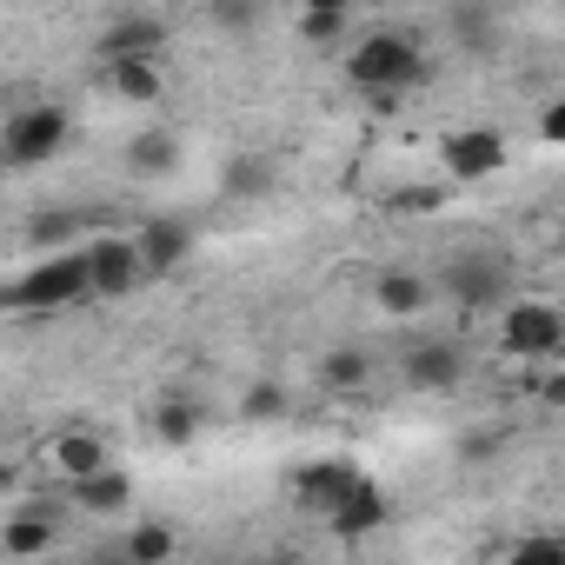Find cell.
I'll use <instances>...</instances> for the list:
<instances>
[{
  "instance_id": "obj_26",
  "label": "cell",
  "mask_w": 565,
  "mask_h": 565,
  "mask_svg": "<svg viewBox=\"0 0 565 565\" xmlns=\"http://www.w3.org/2000/svg\"><path fill=\"white\" fill-rule=\"evenodd\" d=\"M239 413H246V419H279V413H287V393H279V386H253V393L239 399Z\"/></svg>"
},
{
  "instance_id": "obj_8",
  "label": "cell",
  "mask_w": 565,
  "mask_h": 565,
  "mask_svg": "<svg viewBox=\"0 0 565 565\" xmlns=\"http://www.w3.org/2000/svg\"><path fill=\"white\" fill-rule=\"evenodd\" d=\"M353 486H360V472H353L347 459H320V466H300V472H294V499H300L307 512H333Z\"/></svg>"
},
{
  "instance_id": "obj_22",
  "label": "cell",
  "mask_w": 565,
  "mask_h": 565,
  "mask_svg": "<svg viewBox=\"0 0 565 565\" xmlns=\"http://www.w3.org/2000/svg\"><path fill=\"white\" fill-rule=\"evenodd\" d=\"M173 545H180V539H173L167 525H134V532H127V558H140V565L173 558Z\"/></svg>"
},
{
  "instance_id": "obj_12",
  "label": "cell",
  "mask_w": 565,
  "mask_h": 565,
  "mask_svg": "<svg viewBox=\"0 0 565 565\" xmlns=\"http://www.w3.org/2000/svg\"><path fill=\"white\" fill-rule=\"evenodd\" d=\"M134 239H140V253H147V273H173V266L193 253V226L173 220V213H167V220H147Z\"/></svg>"
},
{
  "instance_id": "obj_19",
  "label": "cell",
  "mask_w": 565,
  "mask_h": 565,
  "mask_svg": "<svg viewBox=\"0 0 565 565\" xmlns=\"http://www.w3.org/2000/svg\"><path fill=\"white\" fill-rule=\"evenodd\" d=\"M153 433H160V446H186V439L200 433V406L180 399V393H167V399L153 406Z\"/></svg>"
},
{
  "instance_id": "obj_1",
  "label": "cell",
  "mask_w": 565,
  "mask_h": 565,
  "mask_svg": "<svg viewBox=\"0 0 565 565\" xmlns=\"http://www.w3.org/2000/svg\"><path fill=\"white\" fill-rule=\"evenodd\" d=\"M81 300H94V259L87 253H54L28 279L8 287L14 313H54V307H81Z\"/></svg>"
},
{
  "instance_id": "obj_7",
  "label": "cell",
  "mask_w": 565,
  "mask_h": 565,
  "mask_svg": "<svg viewBox=\"0 0 565 565\" xmlns=\"http://www.w3.org/2000/svg\"><path fill=\"white\" fill-rule=\"evenodd\" d=\"M87 259H94V300H127L147 279L140 239H100V246H87Z\"/></svg>"
},
{
  "instance_id": "obj_9",
  "label": "cell",
  "mask_w": 565,
  "mask_h": 565,
  "mask_svg": "<svg viewBox=\"0 0 565 565\" xmlns=\"http://www.w3.org/2000/svg\"><path fill=\"white\" fill-rule=\"evenodd\" d=\"M160 47H167V28L147 21V14H127V21H114V28L100 34V61H107V67H114V61H160Z\"/></svg>"
},
{
  "instance_id": "obj_14",
  "label": "cell",
  "mask_w": 565,
  "mask_h": 565,
  "mask_svg": "<svg viewBox=\"0 0 565 565\" xmlns=\"http://www.w3.org/2000/svg\"><path fill=\"white\" fill-rule=\"evenodd\" d=\"M74 486V505L81 512H127L134 505V479L120 472V466H100V472H87V479H67Z\"/></svg>"
},
{
  "instance_id": "obj_32",
  "label": "cell",
  "mask_w": 565,
  "mask_h": 565,
  "mask_svg": "<svg viewBox=\"0 0 565 565\" xmlns=\"http://www.w3.org/2000/svg\"><path fill=\"white\" fill-rule=\"evenodd\" d=\"M307 8H360V0H307Z\"/></svg>"
},
{
  "instance_id": "obj_6",
  "label": "cell",
  "mask_w": 565,
  "mask_h": 565,
  "mask_svg": "<svg viewBox=\"0 0 565 565\" xmlns=\"http://www.w3.org/2000/svg\"><path fill=\"white\" fill-rule=\"evenodd\" d=\"M439 160H446L452 180H492V173L505 167V134H492V127H459V134L439 140Z\"/></svg>"
},
{
  "instance_id": "obj_10",
  "label": "cell",
  "mask_w": 565,
  "mask_h": 565,
  "mask_svg": "<svg viewBox=\"0 0 565 565\" xmlns=\"http://www.w3.org/2000/svg\"><path fill=\"white\" fill-rule=\"evenodd\" d=\"M459 380H466V353H459V347L426 340V347H413V353H406V386L446 393V386H459Z\"/></svg>"
},
{
  "instance_id": "obj_20",
  "label": "cell",
  "mask_w": 565,
  "mask_h": 565,
  "mask_svg": "<svg viewBox=\"0 0 565 565\" xmlns=\"http://www.w3.org/2000/svg\"><path fill=\"white\" fill-rule=\"evenodd\" d=\"M173 160H180V140H173V134H140V140L127 147V167H134L140 180H153V173H173Z\"/></svg>"
},
{
  "instance_id": "obj_15",
  "label": "cell",
  "mask_w": 565,
  "mask_h": 565,
  "mask_svg": "<svg viewBox=\"0 0 565 565\" xmlns=\"http://www.w3.org/2000/svg\"><path fill=\"white\" fill-rule=\"evenodd\" d=\"M47 459H54V472H61V479H87V472L114 466V459H107V439H94V433H54Z\"/></svg>"
},
{
  "instance_id": "obj_3",
  "label": "cell",
  "mask_w": 565,
  "mask_h": 565,
  "mask_svg": "<svg viewBox=\"0 0 565 565\" xmlns=\"http://www.w3.org/2000/svg\"><path fill=\"white\" fill-rule=\"evenodd\" d=\"M439 287H446L459 307H499V300L512 294V259H505L499 246H466V253L446 259Z\"/></svg>"
},
{
  "instance_id": "obj_2",
  "label": "cell",
  "mask_w": 565,
  "mask_h": 565,
  "mask_svg": "<svg viewBox=\"0 0 565 565\" xmlns=\"http://www.w3.org/2000/svg\"><path fill=\"white\" fill-rule=\"evenodd\" d=\"M347 74H353V87H380V94H393V87H413L419 74H426V61H419V47L406 41V34H366L353 54H347Z\"/></svg>"
},
{
  "instance_id": "obj_11",
  "label": "cell",
  "mask_w": 565,
  "mask_h": 565,
  "mask_svg": "<svg viewBox=\"0 0 565 565\" xmlns=\"http://www.w3.org/2000/svg\"><path fill=\"white\" fill-rule=\"evenodd\" d=\"M0 552H8V558H41V552H54V505H21L8 525H0Z\"/></svg>"
},
{
  "instance_id": "obj_16",
  "label": "cell",
  "mask_w": 565,
  "mask_h": 565,
  "mask_svg": "<svg viewBox=\"0 0 565 565\" xmlns=\"http://www.w3.org/2000/svg\"><path fill=\"white\" fill-rule=\"evenodd\" d=\"M373 300H380L393 320H413V313L433 307V279H419V273H380V279H373Z\"/></svg>"
},
{
  "instance_id": "obj_18",
  "label": "cell",
  "mask_w": 565,
  "mask_h": 565,
  "mask_svg": "<svg viewBox=\"0 0 565 565\" xmlns=\"http://www.w3.org/2000/svg\"><path fill=\"white\" fill-rule=\"evenodd\" d=\"M320 380H327L333 393H353V386L373 380V360H366L360 347H333V353H320Z\"/></svg>"
},
{
  "instance_id": "obj_27",
  "label": "cell",
  "mask_w": 565,
  "mask_h": 565,
  "mask_svg": "<svg viewBox=\"0 0 565 565\" xmlns=\"http://www.w3.org/2000/svg\"><path fill=\"white\" fill-rule=\"evenodd\" d=\"M459 47H492V14L486 8H459Z\"/></svg>"
},
{
  "instance_id": "obj_24",
  "label": "cell",
  "mask_w": 565,
  "mask_h": 565,
  "mask_svg": "<svg viewBox=\"0 0 565 565\" xmlns=\"http://www.w3.org/2000/svg\"><path fill=\"white\" fill-rule=\"evenodd\" d=\"M28 239H34V246H61V239H74V213H34Z\"/></svg>"
},
{
  "instance_id": "obj_29",
  "label": "cell",
  "mask_w": 565,
  "mask_h": 565,
  "mask_svg": "<svg viewBox=\"0 0 565 565\" xmlns=\"http://www.w3.org/2000/svg\"><path fill=\"white\" fill-rule=\"evenodd\" d=\"M539 140H552V147H565V100H552V107L539 114Z\"/></svg>"
},
{
  "instance_id": "obj_5",
  "label": "cell",
  "mask_w": 565,
  "mask_h": 565,
  "mask_svg": "<svg viewBox=\"0 0 565 565\" xmlns=\"http://www.w3.org/2000/svg\"><path fill=\"white\" fill-rule=\"evenodd\" d=\"M0 140H8L14 167H41L67 147V114L61 107H21V114H8V134Z\"/></svg>"
},
{
  "instance_id": "obj_25",
  "label": "cell",
  "mask_w": 565,
  "mask_h": 565,
  "mask_svg": "<svg viewBox=\"0 0 565 565\" xmlns=\"http://www.w3.org/2000/svg\"><path fill=\"white\" fill-rule=\"evenodd\" d=\"M512 558L519 565H565V539H519Z\"/></svg>"
},
{
  "instance_id": "obj_31",
  "label": "cell",
  "mask_w": 565,
  "mask_h": 565,
  "mask_svg": "<svg viewBox=\"0 0 565 565\" xmlns=\"http://www.w3.org/2000/svg\"><path fill=\"white\" fill-rule=\"evenodd\" d=\"M399 206H406V213H419V206H426V213H433V206H439V193H433V186H413V193H406V200H399Z\"/></svg>"
},
{
  "instance_id": "obj_23",
  "label": "cell",
  "mask_w": 565,
  "mask_h": 565,
  "mask_svg": "<svg viewBox=\"0 0 565 565\" xmlns=\"http://www.w3.org/2000/svg\"><path fill=\"white\" fill-rule=\"evenodd\" d=\"M259 21V0H213V28L220 34H246Z\"/></svg>"
},
{
  "instance_id": "obj_13",
  "label": "cell",
  "mask_w": 565,
  "mask_h": 565,
  "mask_svg": "<svg viewBox=\"0 0 565 565\" xmlns=\"http://www.w3.org/2000/svg\"><path fill=\"white\" fill-rule=\"evenodd\" d=\"M327 525H333L340 539H366L373 525H386V492H380L373 479H360V486H353V492L327 512Z\"/></svg>"
},
{
  "instance_id": "obj_17",
  "label": "cell",
  "mask_w": 565,
  "mask_h": 565,
  "mask_svg": "<svg viewBox=\"0 0 565 565\" xmlns=\"http://www.w3.org/2000/svg\"><path fill=\"white\" fill-rule=\"evenodd\" d=\"M220 193H226V200H266V193H273V160H266V153H239V160H226Z\"/></svg>"
},
{
  "instance_id": "obj_28",
  "label": "cell",
  "mask_w": 565,
  "mask_h": 565,
  "mask_svg": "<svg viewBox=\"0 0 565 565\" xmlns=\"http://www.w3.org/2000/svg\"><path fill=\"white\" fill-rule=\"evenodd\" d=\"M347 8H307V41H333Z\"/></svg>"
},
{
  "instance_id": "obj_30",
  "label": "cell",
  "mask_w": 565,
  "mask_h": 565,
  "mask_svg": "<svg viewBox=\"0 0 565 565\" xmlns=\"http://www.w3.org/2000/svg\"><path fill=\"white\" fill-rule=\"evenodd\" d=\"M532 393H539V399H545V406H565V373H552V380H539V386H532Z\"/></svg>"
},
{
  "instance_id": "obj_21",
  "label": "cell",
  "mask_w": 565,
  "mask_h": 565,
  "mask_svg": "<svg viewBox=\"0 0 565 565\" xmlns=\"http://www.w3.org/2000/svg\"><path fill=\"white\" fill-rule=\"evenodd\" d=\"M107 74L120 100H160V61H114Z\"/></svg>"
},
{
  "instance_id": "obj_4",
  "label": "cell",
  "mask_w": 565,
  "mask_h": 565,
  "mask_svg": "<svg viewBox=\"0 0 565 565\" xmlns=\"http://www.w3.org/2000/svg\"><path fill=\"white\" fill-rule=\"evenodd\" d=\"M499 347L519 353V360H558L565 353V313L545 307V300H519L499 320Z\"/></svg>"
}]
</instances>
